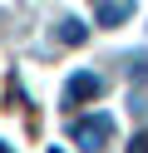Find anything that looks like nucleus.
Segmentation results:
<instances>
[{"label":"nucleus","mask_w":148,"mask_h":153,"mask_svg":"<svg viewBox=\"0 0 148 153\" xmlns=\"http://www.w3.org/2000/svg\"><path fill=\"white\" fill-rule=\"evenodd\" d=\"M94 20L104 25V30H114V25L133 20V0H94Z\"/></svg>","instance_id":"3"},{"label":"nucleus","mask_w":148,"mask_h":153,"mask_svg":"<svg viewBox=\"0 0 148 153\" xmlns=\"http://www.w3.org/2000/svg\"><path fill=\"white\" fill-rule=\"evenodd\" d=\"M84 25H79V20H59V40H64V45H84Z\"/></svg>","instance_id":"4"},{"label":"nucleus","mask_w":148,"mask_h":153,"mask_svg":"<svg viewBox=\"0 0 148 153\" xmlns=\"http://www.w3.org/2000/svg\"><path fill=\"white\" fill-rule=\"evenodd\" d=\"M0 153H10V148H5V143H0Z\"/></svg>","instance_id":"7"},{"label":"nucleus","mask_w":148,"mask_h":153,"mask_svg":"<svg viewBox=\"0 0 148 153\" xmlns=\"http://www.w3.org/2000/svg\"><path fill=\"white\" fill-rule=\"evenodd\" d=\"M128 153H148V133H138V138L128 143Z\"/></svg>","instance_id":"6"},{"label":"nucleus","mask_w":148,"mask_h":153,"mask_svg":"<svg viewBox=\"0 0 148 153\" xmlns=\"http://www.w3.org/2000/svg\"><path fill=\"white\" fill-rule=\"evenodd\" d=\"M69 138H74L84 153H99L109 138H114V114H89V119H74V123H69Z\"/></svg>","instance_id":"1"},{"label":"nucleus","mask_w":148,"mask_h":153,"mask_svg":"<svg viewBox=\"0 0 148 153\" xmlns=\"http://www.w3.org/2000/svg\"><path fill=\"white\" fill-rule=\"evenodd\" d=\"M128 79H148V50L128 54Z\"/></svg>","instance_id":"5"},{"label":"nucleus","mask_w":148,"mask_h":153,"mask_svg":"<svg viewBox=\"0 0 148 153\" xmlns=\"http://www.w3.org/2000/svg\"><path fill=\"white\" fill-rule=\"evenodd\" d=\"M99 94H104V79L89 74V69H79V74H69V84H64V109L89 104V99H99Z\"/></svg>","instance_id":"2"},{"label":"nucleus","mask_w":148,"mask_h":153,"mask_svg":"<svg viewBox=\"0 0 148 153\" xmlns=\"http://www.w3.org/2000/svg\"><path fill=\"white\" fill-rule=\"evenodd\" d=\"M49 153H59V148H49Z\"/></svg>","instance_id":"8"}]
</instances>
